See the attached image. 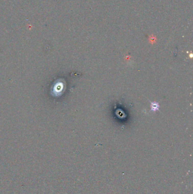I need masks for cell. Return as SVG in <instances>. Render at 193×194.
<instances>
[{
	"mask_svg": "<svg viewBox=\"0 0 193 194\" xmlns=\"http://www.w3.org/2000/svg\"><path fill=\"white\" fill-rule=\"evenodd\" d=\"M151 111L155 112L157 111H159L160 108V104L158 102H151Z\"/></svg>",
	"mask_w": 193,
	"mask_h": 194,
	"instance_id": "6da1fadb",
	"label": "cell"
}]
</instances>
